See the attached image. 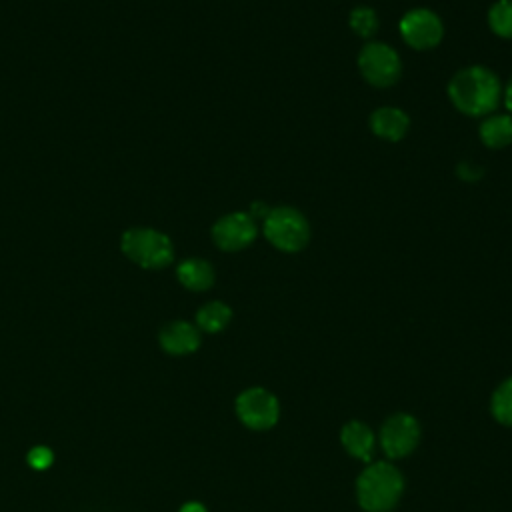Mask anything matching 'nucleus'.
Returning a JSON list of instances; mask_svg holds the SVG:
<instances>
[{"mask_svg": "<svg viewBox=\"0 0 512 512\" xmlns=\"http://www.w3.org/2000/svg\"><path fill=\"white\" fill-rule=\"evenodd\" d=\"M236 414L250 430H268L278 422L280 404L276 396L264 388H248L236 398Z\"/></svg>", "mask_w": 512, "mask_h": 512, "instance_id": "nucleus-6", "label": "nucleus"}, {"mask_svg": "<svg viewBox=\"0 0 512 512\" xmlns=\"http://www.w3.org/2000/svg\"><path fill=\"white\" fill-rule=\"evenodd\" d=\"M400 34L408 46L416 50H428L440 44L444 26L436 12L428 8H414L402 16Z\"/></svg>", "mask_w": 512, "mask_h": 512, "instance_id": "nucleus-7", "label": "nucleus"}, {"mask_svg": "<svg viewBox=\"0 0 512 512\" xmlns=\"http://www.w3.org/2000/svg\"><path fill=\"white\" fill-rule=\"evenodd\" d=\"M358 68L366 82L376 88L396 84L402 74L398 52L384 42H366L358 54Z\"/></svg>", "mask_w": 512, "mask_h": 512, "instance_id": "nucleus-5", "label": "nucleus"}, {"mask_svg": "<svg viewBox=\"0 0 512 512\" xmlns=\"http://www.w3.org/2000/svg\"><path fill=\"white\" fill-rule=\"evenodd\" d=\"M488 24L500 38H512V0H498L488 10Z\"/></svg>", "mask_w": 512, "mask_h": 512, "instance_id": "nucleus-17", "label": "nucleus"}, {"mask_svg": "<svg viewBox=\"0 0 512 512\" xmlns=\"http://www.w3.org/2000/svg\"><path fill=\"white\" fill-rule=\"evenodd\" d=\"M404 492V478L390 462H370L356 480V498L364 512H390Z\"/></svg>", "mask_w": 512, "mask_h": 512, "instance_id": "nucleus-2", "label": "nucleus"}, {"mask_svg": "<svg viewBox=\"0 0 512 512\" xmlns=\"http://www.w3.org/2000/svg\"><path fill=\"white\" fill-rule=\"evenodd\" d=\"M340 442L350 456L370 462L372 452H374V442H376L370 426H366L364 422H358V420H350L340 430Z\"/></svg>", "mask_w": 512, "mask_h": 512, "instance_id": "nucleus-12", "label": "nucleus"}, {"mask_svg": "<svg viewBox=\"0 0 512 512\" xmlns=\"http://www.w3.org/2000/svg\"><path fill=\"white\" fill-rule=\"evenodd\" d=\"M26 462L32 470H48L54 464V452L48 446H34L26 454Z\"/></svg>", "mask_w": 512, "mask_h": 512, "instance_id": "nucleus-19", "label": "nucleus"}, {"mask_svg": "<svg viewBox=\"0 0 512 512\" xmlns=\"http://www.w3.org/2000/svg\"><path fill=\"white\" fill-rule=\"evenodd\" d=\"M480 140L484 146L498 150L512 142V116L510 114H492L486 116L480 124Z\"/></svg>", "mask_w": 512, "mask_h": 512, "instance_id": "nucleus-14", "label": "nucleus"}, {"mask_svg": "<svg viewBox=\"0 0 512 512\" xmlns=\"http://www.w3.org/2000/svg\"><path fill=\"white\" fill-rule=\"evenodd\" d=\"M180 512H206V508L200 502H186Z\"/></svg>", "mask_w": 512, "mask_h": 512, "instance_id": "nucleus-23", "label": "nucleus"}, {"mask_svg": "<svg viewBox=\"0 0 512 512\" xmlns=\"http://www.w3.org/2000/svg\"><path fill=\"white\" fill-rule=\"evenodd\" d=\"M256 234V220L248 212L224 214L212 226V240L224 252H238L248 248Z\"/></svg>", "mask_w": 512, "mask_h": 512, "instance_id": "nucleus-9", "label": "nucleus"}, {"mask_svg": "<svg viewBox=\"0 0 512 512\" xmlns=\"http://www.w3.org/2000/svg\"><path fill=\"white\" fill-rule=\"evenodd\" d=\"M456 174H458L462 180H466V182H476V180L482 176V168L476 166V164H472V162H462V164H458Z\"/></svg>", "mask_w": 512, "mask_h": 512, "instance_id": "nucleus-20", "label": "nucleus"}, {"mask_svg": "<svg viewBox=\"0 0 512 512\" xmlns=\"http://www.w3.org/2000/svg\"><path fill=\"white\" fill-rule=\"evenodd\" d=\"M504 104H506L508 112L512 114V78L508 80V84H506V88H504Z\"/></svg>", "mask_w": 512, "mask_h": 512, "instance_id": "nucleus-22", "label": "nucleus"}, {"mask_svg": "<svg viewBox=\"0 0 512 512\" xmlns=\"http://www.w3.org/2000/svg\"><path fill=\"white\" fill-rule=\"evenodd\" d=\"M158 342L164 352L172 356H186L198 350L200 330L186 320H174L160 330Z\"/></svg>", "mask_w": 512, "mask_h": 512, "instance_id": "nucleus-10", "label": "nucleus"}, {"mask_svg": "<svg viewBox=\"0 0 512 512\" xmlns=\"http://www.w3.org/2000/svg\"><path fill=\"white\" fill-rule=\"evenodd\" d=\"M450 102L466 116L486 118L502 100L500 78L486 66L458 70L448 84Z\"/></svg>", "mask_w": 512, "mask_h": 512, "instance_id": "nucleus-1", "label": "nucleus"}, {"mask_svg": "<svg viewBox=\"0 0 512 512\" xmlns=\"http://www.w3.org/2000/svg\"><path fill=\"white\" fill-rule=\"evenodd\" d=\"M420 442V424L410 414H394L380 428V446L392 460L408 456Z\"/></svg>", "mask_w": 512, "mask_h": 512, "instance_id": "nucleus-8", "label": "nucleus"}, {"mask_svg": "<svg viewBox=\"0 0 512 512\" xmlns=\"http://www.w3.org/2000/svg\"><path fill=\"white\" fill-rule=\"evenodd\" d=\"M490 410L492 416L504 424V426H512V376L506 378L492 394L490 400Z\"/></svg>", "mask_w": 512, "mask_h": 512, "instance_id": "nucleus-16", "label": "nucleus"}, {"mask_svg": "<svg viewBox=\"0 0 512 512\" xmlns=\"http://www.w3.org/2000/svg\"><path fill=\"white\" fill-rule=\"evenodd\" d=\"M266 240L280 252H300L310 240V224L306 216L292 206L270 208L262 220Z\"/></svg>", "mask_w": 512, "mask_h": 512, "instance_id": "nucleus-4", "label": "nucleus"}, {"mask_svg": "<svg viewBox=\"0 0 512 512\" xmlns=\"http://www.w3.org/2000/svg\"><path fill=\"white\" fill-rule=\"evenodd\" d=\"M268 212H270V208L264 204V202H254L252 206H250V216L252 218H260V220H264L266 216H268Z\"/></svg>", "mask_w": 512, "mask_h": 512, "instance_id": "nucleus-21", "label": "nucleus"}, {"mask_svg": "<svg viewBox=\"0 0 512 512\" xmlns=\"http://www.w3.org/2000/svg\"><path fill=\"white\" fill-rule=\"evenodd\" d=\"M176 278L184 288L192 292H204L214 284V268L204 258H186L178 264Z\"/></svg>", "mask_w": 512, "mask_h": 512, "instance_id": "nucleus-13", "label": "nucleus"}, {"mask_svg": "<svg viewBox=\"0 0 512 512\" xmlns=\"http://www.w3.org/2000/svg\"><path fill=\"white\" fill-rule=\"evenodd\" d=\"M122 254L146 270H160L172 264V240L154 228H130L120 238Z\"/></svg>", "mask_w": 512, "mask_h": 512, "instance_id": "nucleus-3", "label": "nucleus"}, {"mask_svg": "<svg viewBox=\"0 0 512 512\" xmlns=\"http://www.w3.org/2000/svg\"><path fill=\"white\" fill-rule=\"evenodd\" d=\"M230 320H232V310L228 304L220 300H212L196 312V328L208 334H216L224 330Z\"/></svg>", "mask_w": 512, "mask_h": 512, "instance_id": "nucleus-15", "label": "nucleus"}, {"mask_svg": "<svg viewBox=\"0 0 512 512\" xmlns=\"http://www.w3.org/2000/svg\"><path fill=\"white\" fill-rule=\"evenodd\" d=\"M350 28L356 36L360 38H372L378 30V16L376 12L370 8V6H356L352 12H350Z\"/></svg>", "mask_w": 512, "mask_h": 512, "instance_id": "nucleus-18", "label": "nucleus"}, {"mask_svg": "<svg viewBox=\"0 0 512 512\" xmlns=\"http://www.w3.org/2000/svg\"><path fill=\"white\" fill-rule=\"evenodd\" d=\"M408 126H410L408 114L394 106H384L370 114V130L378 138L388 140V142L402 140L404 134L408 132Z\"/></svg>", "mask_w": 512, "mask_h": 512, "instance_id": "nucleus-11", "label": "nucleus"}]
</instances>
